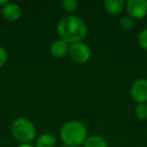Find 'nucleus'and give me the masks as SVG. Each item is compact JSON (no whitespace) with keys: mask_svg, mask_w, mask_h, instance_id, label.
<instances>
[{"mask_svg":"<svg viewBox=\"0 0 147 147\" xmlns=\"http://www.w3.org/2000/svg\"><path fill=\"white\" fill-rule=\"evenodd\" d=\"M125 8L133 19H141L147 15V0H127Z\"/></svg>","mask_w":147,"mask_h":147,"instance_id":"nucleus-5","label":"nucleus"},{"mask_svg":"<svg viewBox=\"0 0 147 147\" xmlns=\"http://www.w3.org/2000/svg\"><path fill=\"white\" fill-rule=\"evenodd\" d=\"M57 30L59 38L71 45L83 41V39L87 36L88 27L82 18L74 15H69L63 17L57 22Z\"/></svg>","mask_w":147,"mask_h":147,"instance_id":"nucleus-1","label":"nucleus"},{"mask_svg":"<svg viewBox=\"0 0 147 147\" xmlns=\"http://www.w3.org/2000/svg\"><path fill=\"white\" fill-rule=\"evenodd\" d=\"M120 26L121 28L125 29V30H129V29H131L134 26V19L129 16V15L122 17L120 20Z\"/></svg>","mask_w":147,"mask_h":147,"instance_id":"nucleus-14","label":"nucleus"},{"mask_svg":"<svg viewBox=\"0 0 147 147\" xmlns=\"http://www.w3.org/2000/svg\"><path fill=\"white\" fill-rule=\"evenodd\" d=\"M7 59H8V53H7L6 49L3 47L2 45H0V67L6 63Z\"/></svg>","mask_w":147,"mask_h":147,"instance_id":"nucleus-16","label":"nucleus"},{"mask_svg":"<svg viewBox=\"0 0 147 147\" xmlns=\"http://www.w3.org/2000/svg\"><path fill=\"white\" fill-rule=\"evenodd\" d=\"M125 7L124 0H106L104 2V8L109 14L117 15L122 12Z\"/></svg>","mask_w":147,"mask_h":147,"instance_id":"nucleus-9","label":"nucleus"},{"mask_svg":"<svg viewBox=\"0 0 147 147\" xmlns=\"http://www.w3.org/2000/svg\"><path fill=\"white\" fill-rule=\"evenodd\" d=\"M69 55L73 61L76 63H84L91 59L92 51L91 47L84 41H79L69 45Z\"/></svg>","mask_w":147,"mask_h":147,"instance_id":"nucleus-4","label":"nucleus"},{"mask_svg":"<svg viewBox=\"0 0 147 147\" xmlns=\"http://www.w3.org/2000/svg\"><path fill=\"white\" fill-rule=\"evenodd\" d=\"M79 2L77 0H63L61 2V7L67 12H73L78 8Z\"/></svg>","mask_w":147,"mask_h":147,"instance_id":"nucleus-13","label":"nucleus"},{"mask_svg":"<svg viewBox=\"0 0 147 147\" xmlns=\"http://www.w3.org/2000/svg\"><path fill=\"white\" fill-rule=\"evenodd\" d=\"M138 43L142 49H147V28L143 29L138 35Z\"/></svg>","mask_w":147,"mask_h":147,"instance_id":"nucleus-15","label":"nucleus"},{"mask_svg":"<svg viewBox=\"0 0 147 147\" xmlns=\"http://www.w3.org/2000/svg\"><path fill=\"white\" fill-rule=\"evenodd\" d=\"M57 138L53 133H42L36 138L35 147H55Z\"/></svg>","mask_w":147,"mask_h":147,"instance_id":"nucleus-10","label":"nucleus"},{"mask_svg":"<svg viewBox=\"0 0 147 147\" xmlns=\"http://www.w3.org/2000/svg\"><path fill=\"white\" fill-rule=\"evenodd\" d=\"M59 136L67 147L80 146L88 137V131L85 124L81 121L69 120L61 128Z\"/></svg>","mask_w":147,"mask_h":147,"instance_id":"nucleus-2","label":"nucleus"},{"mask_svg":"<svg viewBox=\"0 0 147 147\" xmlns=\"http://www.w3.org/2000/svg\"><path fill=\"white\" fill-rule=\"evenodd\" d=\"M2 15L8 21L18 20L22 15V9H21L20 5L17 3L8 2L2 7Z\"/></svg>","mask_w":147,"mask_h":147,"instance_id":"nucleus-7","label":"nucleus"},{"mask_svg":"<svg viewBox=\"0 0 147 147\" xmlns=\"http://www.w3.org/2000/svg\"><path fill=\"white\" fill-rule=\"evenodd\" d=\"M11 133L20 144H29L36 136V129L29 119L24 117L16 118L11 124Z\"/></svg>","mask_w":147,"mask_h":147,"instance_id":"nucleus-3","label":"nucleus"},{"mask_svg":"<svg viewBox=\"0 0 147 147\" xmlns=\"http://www.w3.org/2000/svg\"><path fill=\"white\" fill-rule=\"evenodd\" d=\"M69 45L61 38H57L53 41L51 45V53L57 59H63L69 55Z\"/></svg>","mask_w":147,"mask_h":147,"instance_id":"nucleus-8","label":"nucleus"},{"mask_svg":"<svg viewBox=\"0 0 147 147\" xmlns=\"http://www.w3.org/2000/svg\"><path fill=\"white\" fill-rule=\"evenodd\" d=\"M130 94L133 100L138 104L147 102V79L141 78L136 80L132 84L130 89Z\"/></svg>","mask_w":147,"mask_h":147,"instance_id":"nucleus-6","label":"nucleus"},{"mask_svg":"<svg viewBox=\"0 0 147 147\" xmlns=\"http://www.w3.org/2000/svg\"><path fill=\"white\" fill-rule=\"evenodd\" d=\"M0 15H2V7H0Z\"/></svg>","mask_w":147,"mask_h":147,"instance_id":"nucleus-19","label":"nucleus"},{"mask_svg":"<svg viewBox=\"0 0 147 147\" xmlns=\"http://www.w3.org/2000/svg\"><path fill=\"white\" fill-rule=\"evenodd\" d=\"M84 147H108V143L103 137L92 135L87 137L84 142Z\"/></svg>","mask_w":147,"mask_h":147,"instance_id":"nucleus-11","label":"nucleus"},{"mask_svg":"<svg viewBox=\"0 0 147 147\" xmlns=\"http://www.w3.org/2000/svg\"><path fill=\"white\" fill-rule=\"evenodd\" d=\"M135 116L140 120H147V103H140L135 108Z\"/></svg>","mask_w":147,"mask_h":147,"instance_id":"nucleus-12","label":"nucleus"},{"mask_svg":"<svg viewBox=\"0 0 147 147\" xmlns=\"http://www.w3.org/2000/svg\"><path fill=\"white\" fill-rule=\"evenodd\" d=\"M8 3L7 0H0V7H3L4 5H6Z\"/></svg>","mask_w":147,"mask_h":147,"instance_id":"nucleus-17","label":"nucleus"},{"mask_svg":"<svg viewBox=\"0 0 147 147\" xmlns=\"http://www.w3.org/2000/svg\"><path fill=\"white\" fill-rule=\"evenodd\" d=\"M16 147H35V146H33L32 144H19L18 146H16Z\"/></svg>","mask_w":147,"mask_h":147,"instance_id":"nucleus-18","label":"nucleus"},{"mask_svg":"<svg viewBox=\"0 0 147 147\" xmlns=\"http://www.w3.org/2000/svg\"><path fill=\"white\" fill-rule=\"evenodd\" d=\"M74 147H81V146H74Z\"/></svg>","mask_w":147,"mask_h":147,"instance_id":"nucleus-20","label":"nucleus"}]
</instances>
